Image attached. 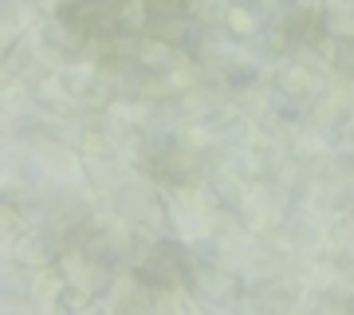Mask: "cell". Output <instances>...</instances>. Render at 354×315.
I'll use <instances>...</instances> for the list:
<instances>
[]
</instances>
